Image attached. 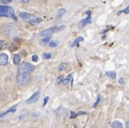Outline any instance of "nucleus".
Instances as JSON below:
<instances>
[{
    "label": "nucleus",
    "mask_w": 129,
    "mask_h": 128,
    "mask_svg": "<svg viewBox=\"0 0 129 128\" xmlns=\"http://www.w3.org/2000/svg\"><path fill=\"white\" fill-rule=\"evenodd\" d=\"M0 16L2 18H4V17H6V18H11L15 21H18V18L16 17L13 8L11 7H8V6H0Z\"/></svg>",
    "instance_id": "obj_1"
},
{
    "label": "nucleus",
    "mask_w": 129,
    "mask_h": 128,
    "mask_svg": "<svg viewBox=\"0 0 129 128\" xmlns=\"http://www.w3.org/2000/svg\"><path fill=\"white\" fill-rule=\"evenodd\" d=\"M19 17L23 20H25V21L28 22L29 24H32V25H35V24H38V23L42 22L41 18L36 17L33 14H29V13H27V12H20Z\"/></svg>",
    "instance_id": "obj_2"
},
{
    "label": "nucleus",
    "mask_w": 129,
    "mask_h": 128,
    "mask_svg": "<svg viewBox=\"0 0 129 128\" xmlns=\"http://www.w3.org/2000/svg\"><path fill=\"white\" fill-rule=\"evenodd\" d=\"M35 67L28 62H22L18 65V74H29L34 70Z\"/></svg>",
    "instance_id": "obj_3"
},
{
    "label": "nucleus",
    "mask_w": 129,
    "mask_h": 128,
    "mask_svg": "<svg viewBox=\"0 0 129 128\" xmlns=\"http://www.w3.org/2000/svg\"><path fill=\"white\" fill-rule=\"evenodd\" d=\"M29 81L28 74H18L17 76V82L19 85H27Z\"/></svg>",
    "instance_id": "obj_4"
},
{
    "label": "nucleus",
    "mask_w": 129,
    "mask_h": 128,
    "mask_svg": "<svg viewBox=\"0 0 129 128\" xmlns=\"http://www.w3.org/2000/svg\"><path fill=\"white\" fill-rule=\"evenodd\" d=\"M57 30H59L58 27H51V28H47V29H44L43 31H41L40 36L41 37H48V36L52 35Z\"/></svg>",
    "instance_id": "obj_5"
},
{
    "label": "nucleus",
    "mask_w": 129,
    "mask_h": 128,
    "mask_svg": "<svg viewBox=\"0 0 129 128\" xmlns=\"http://www.w3.org/2000/svg\"><path fill=\"white\" fill-rule=\"evenodd\" d=\"M39 95H40V92L39 91H37L35 93H33L32 95L28 99V100L26 101V103H37L39 99Z\"/></svg>",
    "instance_id": "obj_6"
},
{
    "label": "nucleus",
    "mask_w": 129,
    "mask_h": 128,
    "mask_svg": "<svg viewBox=\"0 0 129 128\" xmlns=\"http://www.w3.org/2000/svg\"><path fill=\"white\" fill-rule=\"evenodd\" d=\"M86 15H87V18H84V19H82L80 22V27L81 28H83V27H85L87 24H89V23L92 22V19H91V11L90 10H88L87 12H86Z\"/></svg>",
    "instance_id": "obj_7"
},
{
    "label": "nucleus",
    "mask_w": 129,
    "mask_h": 128,
    "mask_svg": "<svg viewBox=\"0 0 129 128\" xmlns=\"http://www.w3.org/2000/svg\"><path fill=\"white\" fill-rule=\"evenodd\" d=\"M8 62V56L5 53H1L0 54V65L5 66Z\"/></svg>",
    "instance_id": "obj_8"
},
{
    "label": "nucleus",
    "mask_w": 129,
    "mask_h": 128,
    "mask_svg": "<svg viewBox=\"0 0 129 128\" xmlns=\"http://www.w3.org/2000/svg\"><path fill=\"white\" fill-rule=\"evenodd\" d=\"M51 37H50V36H48V37H44L42 39H40V41H39V44H40V45H42V46L47 45L48 43L51 42Z\"/></svg>",
    "instance_id": "obj_9"
},
{
    "label": "nucleus",
    "mask_w": 129,
    "mask_h": 128,
    "mask_svg": "<svg viewBox=\"0 0 129 128\" xmlns=\"http://www.w3.org/2000/svg\"><path fill=\"white\" fill-rule=\"evenodd\" d=\"M20 60H21L20 55H18V54H15L14 58H13V63H14L15 65H19V64H20Z\"/></svg>",
    "instance_id": "obj_10"
},
{
    "label": "nucleus",
    "mask_w": 129,
    "mask_h": 128,
    "mask_svg": "<svg viewBox=\"0 0 129 128\" xmlns=\"http://www.w3.org/2000/svg\"><path fill=\"white\" fill-rule=\"evenodd\" d=\"M16 110H17V109H16V106H15V107H11V108H9V109H8V110H7V111H6V112H4V113H1V114H0V117L2 118V117H4V116H5L6 114H8V113H15Z\"/></svg>",
    "instance_id": "obj_11"
},
{
    "label": "nucleus",
    "mask_w": 129,
    "mask_h": 128,
    "mask_svg": "<svg viewBox=\"0 0 129 128\" xmlns=\"http://www.w3.org/2000/svg\"><path fill=\"white\" fill-rule=\"evenodd\" d=\"M112 127L113 128H124V125L121 122L119 121H114V123H112Z\"/></svg>",
    "instance_id": "obj_12"
},
{
    "label": "nucleus",
    "mask_w": 129,
    "mask_h": 128,
    "mask_svg": "<svg viewBox=\"0 0 129 128\" xmlns=\"http://www.w3.org/2000/svg\"><path fill=\"white\" fill-rule=\"evenodd\" d=\"M66 14V9L65 8H61V9L58 11V15H57V17H56V18L58 19V18H61L62 17H63L64 15Z\"/></svg>",
    "instance_id": "obj_13"
},
{
    "label": "nucleus",
    "mask_w": 129,
    "mask_h": 128,
    "mask_svg": "<svg viewBox=\"0 0 129 128\" xmlns=\"http://www.w3.org/2000/svg\"><path fill=\"white\" fill-rule=\"evenodd\" d=\"M81 41H83V38H82V37H79V38H77L75 40H74L73 42H72L71 47L73 48V47H75V46H78L79 42H81Z\"/></svg>",
    "instance_id": "obj_14"
},
{
    "label": "nucleus",
    "mask_w": 129,
    "mask_h": 128,
    "mask_svg": "<svg viewBox=\"0 0 129 128\" xmlns=\"http://www.w3.org/2000/svg\"><path fill=\"white\" fill-rule=\"evenodd\" d=\"M71 80H72V74L71 73H70V74H68V76L66 77V79H64V81L62 84H64V85H66V84H68L70 81H71Z\"/></svg>",
    "instance_id": "obj_15"
},
{
    "label": "nucleus",
    "mask_w": 129,
    "mask_h": 128,
    "mask_svg": "<svg viewBox=\"0 0 129 128\" xmlns=\"http://www.w3.org/2000/svg\"><path fill=\"white\" fill-rule=\"evenodd\" d=\"M105 74H106V76L110 77L111 79H115V78H116V73L114 72V71H106V72H105Z\"/></svg>",
    "instance_id": "obj_16"
},
{
    "label": "nucleus",
    "mask_w": 129,
    "mask_h": 128,
    "mask_svg": "<svg viewBox=\"0 0 129 128\" xmlns=\"http://www.w3.org/2000/svg\"><path fill=\"white\" fill-rule=\"evenodd\" d=\"M66 68H67V63H66V62H62V63H61V64L59 65L58 70H59V71H62V70H64Z\"/></svg>",
    "instance_id": "obj_17"
},
{
    "label": "nucleus",
    "mask_w": 129,
    "mask_h": 128,
    "mask_svg": "<svg viewBox=\"0 0 129 128\" xmlns=\"http://www.w3.org/2000/svg\"><path fill=\"white\" fill-rule=\"evenodd\" d=\"M64 81V79L62 76H60V77H58L57 78V80H56V84L58 85V84H61V83H63Z\"/></svg>",
    "instance_id": "obj_18"
},
{
    "label": "nucleus",
    "mask_w": 129,
    "mask_h": 128,
    "mask_svg": "<svg viewBox=\"0 0 129 128\" xmlns=\"http://www.w3.org/2000/svg\"><path fill=\"white\" fill-rule=\"evenodd\" d=\"M121 13H124V14H129V6H127V8H125V9L124 10H120V11H118L117 12V15H120Z\"/></svg>",
    "instance_id": "obj_19"
},
{
    "label": "nucleus",
    "mask_w": 129,
    "mask_h": 128,
    "mask_svg": "<svg viewBox=\"0 0 129 128\" xmlns=\"http://www.w3.org/2000/svg\"><path fill=\"white\" fill-rule=\"evenodd\" d=\"M42 57H43V59H45V60H50V59L51 58V54L49 52H45V53H43Z\"/></svg>",
    "instance_id": "obj_20"
},
{
    "label": "nucleus",
    "mask_w": 129,
    "mask_h": 128,
    "mask_svg": "<svg viewBox=\"0 0 129 128\" xmlns=\"http://www.w3.org/2000/svg\"><path fill=\"white\" fill-rule=\"evenodd\" d=\"M49 46H50L51 48H55V47H57V46H58V43H57V41H53V40H51V42L49 43Z\"/></svg>",
    "instance_id": "obj_21"
},
{
    "label": "nucleus",
    "mask_w": 129,
    "mask_h": 128,
    "mask_svg": "<svg viewBox=\"0 0 129 128\" xmlns=\"http://www.w3.org/2000/svg\"><path fill=\"white\" fill-rule=\"evenodd\" d=\"M100 101H101V96L100 95H98L97 96V100H96V102L94 103V108H95L97 105L99 104V103H100Z\"/></svg>",
    "instance_id": "obj_22"
},
{
    "label": "nucleus",
    "mask_w": 129,
    "mask_h": 128,
    "mask_svg": "<svg viewBox=\"0 0 129 128\" xmlns=\"http://www.w3.org/2000/svg\"><path fill=\"white\" fill-rule=\"evenodd\" d=\"M12 2V0H1V4L2 5H4V4H9V3H11Z\"/></svg>",
    "instance_id": "obj_23"
},
{
    "label": "nucleus",
    "mask_w": 129,
    "mask_h": 128,
    "mask_svg": "<svg viewBox=\"0 0 129 128\" xmlns=\"http://www.w3.org/2000/svg\"><path fill=\"white\" fill-rule=\"evenodd\" d=\"M48 101H49V97L48 96H46L45 98H44V100H43V107H44V106L46 105V104H47V103H48Z\"/></svg>",
    "instance_id": "obj_24"
},
{
    "label": "nucleus",
    "mask_w": 129,
    "mask_h": 128,
    "mask_svg": "<svg viewBox=\"0 0 129 128\" xmlns=\"http://www.w3.org/2000/svg\"><path fill=\"white\" fill-rule=\"evenodd\" d=\"M32 61H38V55H33L32 56Z\"/></svg>",
    "instance_id": "obj_25"
},
{
    "label": "nucleus",
    "mask_w": 129,
    "mask_h": 128,
    "mask_svg": "<svg viewBox=\"0 0 129 128\" xmlns=\"http://www.w3.org/2000/svg\"><path fill=\"white\" fill-rule=\"evenodd\" d=\"M76 116H77V113H75L74 112H71V116H70V118H71V119L75 118Z\"/></svg>",
    "instance_id": "obj_26"
},
{
    "label": "nucleus",
    "mask_w": 129,
    "mask_h": 128,
    "mask_svg": "<svg viewBox=\"0 0 129 128\" xmlns=\"http://www.w3.org/2000/svg\"><path fill=\"white\" fill-rule=\"evenodd\" d=\"M3 49H4V41L0 40V50H3Z\"/></svg>",
    "instance_id": "obj_27"
},
{
    "label": "nucleus",
    "mask_w": 129,
    "mask_h": 128,
    "mask_svg": "<svg viewBox=\"0 0 129 128\" xmlns=\"http://www.w3.org/2000/svg\"><path fill=\"white\" fill-rule=\"evenodd\" d=\"M119 83H120V84H124V78H121L120 80H119Z\"/></svg>",
    "instance_id": "obj_28"
},
{
    "label": "nucleus",
    "mask_w": 129,
    "mask_h": 128,
    "mask_svg": "<svg viewBox=\"0 0 129 128\" xmlns=\"http://www.w3.org/2000/svg\"><path fill=\"white\" fill-rule=\"evenodd\" d=\"M20 2H22V3H28V2H29L30 0H19Z\"/></svg>",
    "instance_id": "obj_29"
},
{
    "label": "nucleus",
    "mask_w": 129,
    "mask_h": 128,
    "mask_svg": "<svg viewBox=\"0 0 129 128\" xmlns=\"http://www.w3.org/2000/svg\"><path fill=\"white\" fill-rule=\"evenodd\" d=\"M125 128H129V121L126 122V123H125Z\"/></svg>",
    "instance_id": "obj_30"
},
{
    "label": "nucleus",
    "mask_w": 129,
    "mask_h": 128,
    "mask_svg": "<svg viewBox=\"0 0 129 128\" xmlns=\"http://www.w3.org/2000/svg\"><path fill=\"white\" fill-rule=\"evenodd\" d=\"M24 117H25V115H22V116H19V117H18V118H19V119H23V118H24Z\"/></svg>",
    "instance_id": "obj_31"
},
{
    "label": "nucleus",
    "mask_w": 129,
    "mask_h": 128,
    "mask_svg": "<svg viewBox=\"0 0 129 128\" xmlns=\"http://www.w3.org/2000/svg\"><path fill=\"white\" fill-rule=\"evenodd\" d=\"M92 128H96V127H94V126H93V127H92Z\"/></svg>",
    "instance_id": "obj_32"
},
{
    "label": "nucleus",
    "mask_w": 129,
    "mask_h": 128,
    "mask_svg": "<svg viewBox=\"0 0 129 128\" xmlns=\"http://www.w3.org/2000/svg\"><path fill=\"white\" fill-rule=\"evenodd\" d=\"M128 110H129V107H128Z\"/></svg>",
    "instance_id": "obj_33"
}]
</instances>
